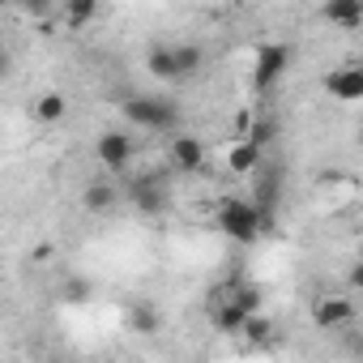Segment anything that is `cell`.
I'll return each mask as SVG.
<instances>
[{"instance_id":"3957f363","label":"cell","mask_w":363,"mask_h":363,"mask_svg":"<svg viewBox=\"0 0 363 363\" xmlns=\"http://www.w3.org/2000/svg\"><path fill=\"white\" fill-rule=\"evenodd\" d=\"M128 201H133L141 214H162L167 201H171V193H167V171H141V175H133Z\"/></svg>"},{"instance_id":"30bf717a","label":"cell","mask_w":363,"mask_h":363,"mask_svg":"<svg viewBox=\"0 0 363 363\" xmlns=\"http://www.w3.org/2000/svg\"><path fill=\"white\" fill-rule=\"evenodd\" d=\"M223 162H227V171H231V175H252V171H261V150H257V145H248V141H231Z\"/></svg>"},{"instance_id":"5bb4252c","label":"cell","mask_w":363,"mask_h":363,"mask_svg":"<svg viewBox=\"0 0 363 363\" xmlns=\"http://www.w3.org/2000/svg\"><path fill=\"white\" fill-rule=\"evenodd\" d=\"M65 111H69V99H65L60 90L39 94V103H35V116H39L43 124H60V120H65Z\"/></svg>"},{"instance_id":"9a60e30c","label":"cell","mask_w":363,"mask_h":363,"mask_svg":"<svg viewBox=\"0 0 363 363\" xmlns=\"http://www.w3.org/2000/svg\"><path fill=\"white\" fill-rule=\"evenodd\" d=\"M240 333H244L252 346H269V342H274V320H269L265 312H257V316H248V320L240 325Z\"/></svg>"},{"instance_id":"7c38bea8","label":"cell","mask_w":363,"mask_h":363,"mask_svg":"<svg viewBox=\"0 0 363 363\" xmlns=\"http://www.w3.org/2000/svg\"><path fill=\"white\" fill-rule=\"evenodd\" d=\"M171 60H175V82L179 77H197L201 65H206V52L197 43H179V48H171Z\"/></svg>"},{"instance_id":"ba28073f","label":"cell","mask_w":363,"mask_h":363,"mask_svg":"<svg viewBox=\"0 0 363 363\" xmlns=\"http://www.w3.org/2000/svg\"><path fill=\"white\" fill-rule=\"evenodd\" d=\"M171 167H175V171H201V167H206V145H201V137H189V133L171 137Z\"/></svg>"},{"instance_id":"ac0fdd59","label":"cell","mask_w":363,"mask_h":363,"mask_svg":"<svg viewBox=\"0 0 363 363\" xmlns=\"http://www.w3.org/2000/svg\"><path fill=\"white\" fill-rule=\"evenodd\" d=\"M128 325H133V333H158L162 316H158V308H150V303H133V308H128Z\"/></svg>"},{"instance_id":"52a82bcc","label":"cell","mask_w":363,"mask_h":363,"mask_svg":"<svg viewBox=\"0 0 363 363\" xmlns=\"http://www.w3.org/2000/svg\"><path fill=\"white\" fill-rule=\"evenodd\" d=\"M325 90L337 99V103H359L363 99V69L359 65H342L325 77Z\"/></svg>"},{"instance_id":"d6986e66","label":"cell","mask_w":363,"mask_h":363,"mask_svg":"<svg viewBox=\"0 0 363 363\" xmlns=\"http://www.w3.org/2000/svg\"><path fill=\"white\" fill-rule=\"evenodd\" d=\"M99 18V5L94 0H69L65 5V22L69 26H86V22H94Z\"/></svg>"},{"instance_id":"4fadbf2b","label":"cell","mask_w":363,"mask_h":363,"mask_svg":"<svg viewBox=\"0 0 363 363\" xmlns=\"http://www.w3.org/2000/svg\"><path fill=\"white\" fill-rule=\"evenodd\" d=\"M320 13H325V22H337V26H350V30L363 22V5H359V0H329Z\"/></svg>"},{"instance_id":"277c9868","label":"cell","mask_w":363,"mask_h":363,"mask_svg":"<svg viewBox=\"0 0 363 363\" xmlns=\"http://www.w3.org/2000/svg\"><path fill=\"white\" fill-rule=\"evenodd\" d=\"M286 65H291V48H282V43H265V48L257 52L252 86H257V90H269V86L286 73Z\"/></svg>"},{"instance_id":"9c48e42d","label":"cell","mask_w":363,"mask_h":363,"mask_svg":"<svg viewBox=\"0 0 363 363\" xmlns=\"http://www.w3.org/2000/svg\"><path fill=\"white\" fill-rule=\"evenodd\" d=\"M312 320L320 329H337V325H350L354 320V303L346 295H325L316 308H312Z\"/></svg>"},{"instance_id":"44dd1931","label":"cell","mask_w":363,"mask_h":363,"mask_svg":"<svg viewBox=\"0 0 363 363\" xmlns=\"http://www.w3.org/2000/svg\"><path fill=\"white\" fill-rule=\"evenodd\" d=\"M90 291H94L90 282H82V278H73V282L65 286V299H69V303H82V299H90Z\"/></svg>"},{"instance_id":"8992f818","label":"cell","mask_w":363,"mask_h":363,"mask_svg":"<svg viewBox=\"0 0 363 363\" xmlns=\"http://www.w3.org/2000/svg\"><path fill=\"white\" fill-rule=\"evenodd\" d=\"M214 303H231V308H240L244 316H257V312H261V303H265V295H261V286H257V282L231 278V282L218 291V299H214Z\"/></svg>"},{"instance_id":"8fae6325","label":"cell","mask_w":363,"mask_h":363,"mask_svg":"<svg viewBox=\"0 0 363 363\" xmlns=\"http://www.w3.org/2000/svg\"><path fill=\"white\" fill-rule=\"evenodd\" d=\"M82 201H86V210H90V214H111V210H116V201H120V189H116V184H107V179H94V184H86Z\"/></svg>"},{"instance_id":"2e32d148","label":"cell","mask_w":363,"mask_h":363,"mask_svg":"<svg viewBox=\"0 0 363 363\" xmlns=\"http://www.w3.org/2000/svg\"><path fill=\"white\" fill-rule=\"evenodd\" d=\"M145 65H150V73H154L158 82H175V60H171V48H167V43H158V48H150V56H145Z\"/></svg>"},{"instance_id":"7a4b0ae2","label":"cell","mask_w":363,"mask_h":363,"mask_svg":"<svg viewBox=\"0 0 363 363\" xmlns=\"http://www.w3.org/2000/svg\"><path fill=\"white\" fill-rule=\"evenodd\" d=\"M218 227L227 231V240L252 244V240L269 227V214H261V210H257L252 201H244V197H227L223 210H218Z\"/></svg>"},{"instance_id":"e0dca14e","label":"cell","mask_w":363,"mask_h":363,"mask_svg":"<svg viewBox=\"0 0 363 363\" xmlns=\"http://www.w3.org/2000/svg\"><path fill=\"white\" fill-rule=\"evenodd\" d=\"M274 133H278V120H274V116H252V124H248L244 141H248V145H257V150H265V145L274 141Z\"/></svg>"},{"instance_id":"6da1fadb","label":"cell","mask_w":363,"mask_h":363,"mask_svg":"<svg viewBox=\"0 0 363 363\" xmlns=\"http://www.w3.org/2000/svg\"><path fill=\"white\" fill-rule=\"evenodd\" d=\"M124 116L137 124V128H150V133H175L179 128V107L171 99H158V94H128L124 103Z\"/></svg>"},{"instance_id":"7402d4cb","label":"cell","mask_w":363,"mask_h":363,"mask_svg":"<svg viewBox=\"0 0 363 363\" xmlns=\"http://www.w3.org/2000/svg\"><path fill=\"white\" fill-rule=\"evenodd\" d=\"M9 69H13V56H9V48H0V77H9Z\"/></svg>"},{"instance_id":"5b68a950","label":"cell","mask_w":363,"mask_h":363,"mask_svg":"<svg viewBox=\"0 0 363 363\" xmlns=\"http://www.w3.org/2000/svg\"><path fill=\"white\" fill-rule=\"evenodd\" d=\"M94 158L107 167V171H124L133 162V137L120 133V128H107L99 141H94Z\"/></svg>"},{"instance_id":"ffe728a7","label":"cell","mask_w":363,"mask_h":363,"mask_svg":"<svg viewBox=\"0 0 363 363\" xmlns=\"http://www.w3.org/2000/svg\"><path fill=\"white\" fill-rule=\"evenodd\" d=\"M244 320H248V316H244L240 308H231V303H214V325H218L223 333H240Z\"/></svg>"}]
</instances>
